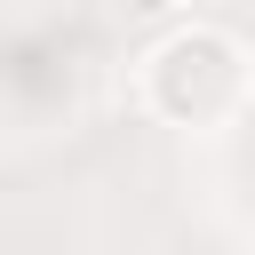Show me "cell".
I'll return each mask as SVG.
<instances>
[{
    "label": "cell",
    "mask_w": 255,
    "mask_h": 255,
    "mask_svg": "<svg viewBox=\"0 0 255 255\" xmlns=\"http://www.w3.org/2000/svg\"><path fill=\"white\" fill-rule=\"evenodd\" d=\"M183 0H112V16H135V24H151V16H175Z\"/></svg>",
    "instance_id": "cell-2"
},
{
    "label": "cell",
    "mask_w": 255,
    "mask_h": 255,
    "mask_svg": "<svg viewBox=\"0 0 255 255\" xmlns=\"http://www.w3.org/2000/svg\"><path fill=\"white\" fill-rule=\"evenodd\" d=\"M247 96V56L215 24H183L143 56V104L175 128H207Z\"/></svg>",
    "instance_id": "cell-1"
}]
</instances>
